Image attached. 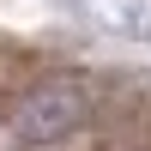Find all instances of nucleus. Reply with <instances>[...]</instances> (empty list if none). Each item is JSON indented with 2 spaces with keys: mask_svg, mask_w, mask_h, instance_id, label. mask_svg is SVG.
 I'll return each instance as SVG.
<instances>
[{
  "mask_svg": "<svg viewBox=\"0 0 151 151\" xmlns=\"http://www.w3.org/2000/svg\"><path fill=\"white\" fill-rule=\"evenodd\" d=\"M85 115H91L85 85L79 79H48V85L24 91L18 103L6 109V139L18 151H36V145H55V139H67V133H79Z\"/></svg>",
  "mask_w": 151,
  "mask_h": 151,
  "instance_id": "nucleus-1",
  "label": "nucleus"
},
{
  "mask_svg": "<svg viewBox=\"0 0 151 151\" xmlns=\"http://www.w3.org/2000/svg\"><path fill=\"white\" fill-rule=\"evenodd\" d=\"M121 18H127L139 36H151V0H127V12H121Z\"/></svg>",
  "mask_w": 151,
  "mask_h": 151,
  "instance_id": "nucleus-2",
  "label": "nucleus"
}]
</instances>
